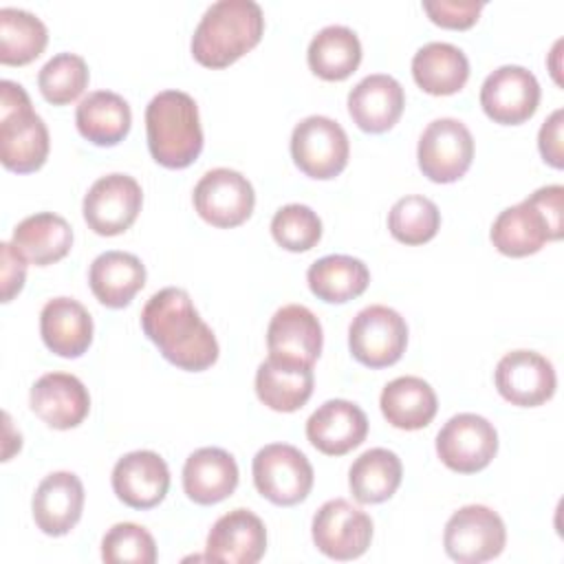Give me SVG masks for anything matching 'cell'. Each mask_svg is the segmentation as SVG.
Masks as SVG:
<instances>
[{"label":"cell","instance_id":"obj_1","mask_svg":"<svg viewBox=\"0 0 564 564\" xmlns=\"http://www.w3.org/2000/svg\"><path fill=\"white\" fill-rule=\"evenodd\" d=\"M141 328L161 355L183 370L200 372L218 359L216 335L203 322L185 289L165 286L156 291L141 311Z\"/></svg>","mask_w":564,"mask_h":564},{"label":"cell","instance_id":"obj_2","mask_svg":"<svg viewBox=\"0 0 564 564\" xmlns=\"http://www.w3.org/2000/svg\"><path fill=\"white\" fill-rule=\"evenodd\" d=\"M264 31V15L253 0H216L194 29L192 55L207 68H225L251 51Z\"/></svg>","mask_w":564,"mask_h":564},{"label":"cell","instance_id":"obj_3","mask_svg":"<svg viewBox=\"0 0 564 564\" xmlns=\"http://www.w3.org/2000/svg\"><path fill=\"white\" fill-rule=\"evenodd\" d=\"M148 148L156 163L181 170L203 150V128L194 97L183 90H163L145 108Z\"/></svg>","mask_w":564,"mask_h":564},{"label":"cell","instance_id":"obj_4","mask_svg":"<svg viewBox=\"0 0 564 564\" xmlns=\"http://www.w3.org/2000/svg\"><path fill=\"white\" fill-rule=\"evenodd\" d=\"M562 185H544L531 196L502 209L491 225L494 247L511 258L535 253L562 236Z\"/></svg>","mask_w":564,"mask_h":564},{"label":"cell","instance_id":"obj_5","mask_svg":"<svg viewBox=\"0 0 564 564\" xmlns=\"http://www.w3.org/2000/svg\"><path fill=\"white\" fill-rule=\"evenodd\" d=\"M48 156V130L31 108L26 90L11 82H0V161L7 170L26 174L44 165Z\"/></svg>","mask_w":564,"mask_h":564},{"label":"cell","instance_id":"obj_6","mask_svg":"<svg viewBox=\"0 0 564 564\" xmlns=\"http://www.w3.org/2000/svg\"><path fill=\"white\" fill-rule=\"evenodd\" d=\"M253 485L273 505L302 502L313 487V465L289 443H269L253 456Z\"/></svg>","mask_w":564,"mask_h":564},{"label":"cell","instance_id":"obj_7","mask_svg":"<svg viewBox=\"0 0 564 564\" xmlns=\"http://www.w3.org/2000/svg\"><path fill=\"white\" fill-rule=\"evenodd\" d=\"M507 529L502 518L485 505H465L454 511L443 531L445 553L458 564H480L502 553Z\"/></svg>","mask_w":564,"mask_h":564},{"label":"cell","instance_id":"obj_8","mask_svg":"<svg viewBox=\"0 0 564 564\" xmlns=\"http://www.w3.org/2000/svg\"><path fill=\"white\" fill-rule=\"evenodd\" d=\"M348 154V134L330 117L311 115L293 128L291 156L311 178H335L346 167Z\"/></svg>","mask_w":564,"mask_h":564},{"label":"cell","instance_id":"obj_9","mask_svg":"<svg viewBox=\"0 0 564 564\" xmlns=\"http://www.w3.org/2000/svg\"><path fill=\"white\" fill-rule=\"evenodd\" d=\"M408 344V324L390 306L370 304L348 326L352 357L368 368H386L401 359Z\"/></svg>","mask_w":564,"mask_h":564},{"label":"cell","instance_id":"obj_10","mask_svg":"<svg viewBox=\"0 0 564 564\" xmlns=\"http://www.w3.org/2000/svg\"><path fill=\"white\" fill-rule=\"evenodd\" d=\"M416 159L421 172L434 183L458 181L471 165L474 137L469 128L454 119L441 117L427 123L419 139Z\"/></svg>","mask_w":564,"mask_h":564},{"label":"cell","instance_id":"obj_11","mask_svg":"<svg viewBox=\"0 0 564 564\" xmlns=\"http://www.w3.org/2000/svg\"><path fill=\"white\" fill-rule=\"evenodd\" d=\"M311 533L319 553L330 560L346 562L368 551L372 540V520L346 498H335L317 509Z\"/></svg>","mask_w":564,"mask_h":564},{"label":"cell","instance_id":"obj_12","mask_svg":"<svg viewBox=\"0 0 564 564\" xmlns=\"http://www.w3.org/2000/svg\"><path fill=\"white\" fill-rule=\"evenodd\" d=\"M498 452V432L480 414H454L436 434V454L445 467L458 474L485 469Z\"/></svg>","mask_w":564,"mask_h":564},{"label":"cell","instance_id":"obj_13","mask_svg":"<svg viewBox=\"0 0 564 564\" xmlns=\"http://www.w3.org/2000/svg\"><path fill=\"white\" fill-rule=\"evenodd\" d=\"M143 203L141 185L134 176L112 172L97 178L82 203L86 225L99 236L126 231L139 216Z\"/></svg>","mask_w":564,"mask_h":564},{"label":"cell","instance_id":"obj_14","mask_svg":"<svg viewBox=\"0 0 564 564\" xmlns=\"http://www.w3.org/2000/svg\"><path fill=\"white\" fill-rule=\"evenodd\" d=\"M192 198L198 216L223 229L242 225L256 205V192L249 178L229 167L205 172L198 178Z\"/></svg>","mask_w":564,"mask_h":564},{"label":"cell","instance_id":"obj_15","mask_svg":"<svg viewBox=\"0 0 564 564\" xmlns=\"http://www.w3.org/2000/svg\"><path fill=\"white\" fill-rule=\"evenodd\" d=\"M540 104V84L531 70L505 64L489 73L480 86V106L489 119L502 126L527 121Z\"/></svg>","mask_w":564,"mask_h":564},{"label":"cell","instance_id":"obj_16","mask_svg":"<svg viewBox=\"0 0 564 564\" xmlns=\"http://www.w3.org/2000/svg\"><path fill=\"white\" fill-rule=\"evenodd\" d=\"M496 388L502 399L520 408H535L555 392L557 377L553 364L535 350L507 352L494 372Z\"/></svg>","mask_w":564,"mask_h":564},{"label":"cell","instance_id":"obj_17","mask_svg":"<svg viewBox=\"0 0 564 564\" xmlns=\"http://www.w3.org/2000/svg\"><path fill=\"white\" fill-rule=\"evenodd\" d=\"M110 480L123 505L132 509H152L170 489V469L156 452L134 449L115 463Z\"/></svg>","mask_w":564,"mask_h":564},{"label":"cell","instance_id":"obj_18","mask_svg":"<svg viewBox=\"0 0 564 564\" xmlns=\"http://www.w3.org/2000/svg\"><path fill=\"white\" fill-rule=\"evenodd\" d=\"M267 551L264 522L249 509H231L220 516L205 544V557L225 564H256Z\"/></svg>","mask_w":564,"mask_h":564},{"label":"cell","instance_id":"obj_19","mask_svg":"<svg viewBox=\"0 0 564 564\" xmlns=\"http://www.w3.org/2000/svg\"><path fill=\"white\" fill-rule=\"evenodd\" d=\"M29 403L46 425L70 430L88 416L90 394L75 375L46 372L31 386Z\"/></svg>","mask_w":564,"mask_h":564},{"label":"cell","instance_id":"obj_20","mask_svg":"<svg viewBox=\"0 0 564 564\" xmlns=\"http://www.w3.org/2000/svg\"><path fill=\"white\" fill-rule=\"evenodd\" d=\"M368 434L366 412L346 399L324 401L306 421V438L328 456H341L364 443Z\"/></svg>","mask_w":564,"mask_h":564},{"label":"cell","instance_id":"obj_21","mask_svg":"<svg viewBox=\"0 0 564 564\" xmlns=\"http://www.w3.org/2000/svg\"><path fill=\"white\" fill-rule=\"evenodd\" d=\"M33 520L46 535H66L82 518L84 485L73 471L44 476L31 500Z\"/></svg>","mask_w":564,"mask_h":564},{"label":"cell","instance_id":"obj_22","mask_svg":"<svg viewBox=\"0 0 564 564\" xmlns=\"http://www.w3.org/2000/svg\"><path fill=\"white\" fill-rule=\"evenodd\" d=\"M313 366L269 355L256 370V394L275 412H295L313 394Z\"/></svg>","mask_w":564,"mask_h":564},{"label":"cell","instance_id":"obj_23","mask_svg":"<svg viewBox=\"0 0 564 564\" xmlns=\"http://www.w3.org/2000/svg\"><path fill=\"white\" fill-rule=\"evenodd\" d=\"M405 106L403 86L386 73L366 75L348 93V112L364 132L390 130Z\"/></svg>","mask_w":564,"mask_h":564},{"label":"cell","instance_id":"obj_24","mask_svg":"<svg viewBox=\"0 0 564 564\" xmlns=\"http://www.w3.org/2000/svg\"><path fill=\"white\" fill-rule=\"evenodd\" d=\"M322 324L315 313L302 304L278 308L267 326L269 355L315 364L322 352Z\"/></svg>","mask_w":564,"mask_h":564},{"label":"cell","instance_id":"obj_25","mask_svg":"<svg viewBox=\"0 0 564 564\" xmlns=\"http://www.w3.org/2000/svg\"><path fill=\"white\" fill-rule=\"evenodd\" d=\"M238 487L236 458L223 447H200L183 465V489L196 505H216Z\"/></svg>","mask_w":564,"mask_h":564},{"label":"cell","instance_id":"obj_26","mask_svg":"<svg viewBox=\"0 0 564 564\" xmlns=\"http://www.w3.org/2000/svg\"><path fill=\"white\" fill-rule=\"evenodd\" d=\"M40 335L59 357H79L93 341V317L73 297H53L40 311Z\"/></svg>","mask_w":564,"mask_h":564},{"label":"cell","instance_id":"obj_27","mask_svg":"<svg viewBox=\"0 0 564 564\" xmlns=\"http://www.w3.org/2000/svg\"><path fill=\"white\" fill-rule=\"evenodd\" d=\"M95 297L108 308H123L145 284L143 262L128 251H104L88 269Z\"/></svg>","mask_w":564,"mask_h":564},{"label":"cell","instance_id":"obj_28","mask_svg":"<svg viewBox=\"0 0 564 564\" xmlns=\"http://www.w3.org/2000/svg\"><path fill=\"white\" fill-rule=\"evenodd\" d=\"M13 247L37 267L62 260L73 247V229L59 214L37 212L13 227Z\"/></svg>","mask_w":564,"mask_h":564},{"label":"cell","instance_id":"obj_29","mask_svg":"<svg viewBox=\"0 0 564 564\" xmlns=\"http://www.w3.org/2000/svg\"><path fill=\"white\" fill-rule=\"evenodd\" d=\"M386 421L399 430H421L430 425L438 410L434 388L414 375H403L386 383L379 397Z\"/></svg>","mask_w":564,"mask_h":564},{"label":"cell","instance_id":"obj_30","mask_svg":"<svg viewBox=\"0 0 564 564\" xmlns=\"http://www.w3.org/2000/svg\"><path fill=\"white\" fill-rule=\"evenodd\" d=\"M75 123L79 134L90 143L117 145L130 130L132 112L119 93L95 90L79 101Z\"/></svg>","mask_w":564,"mask_h":564},{"label":"cell","instance_id":"obj_31","mask_svg":"<svg viewBox=\"0 0 564 564\" xmlns=\"http://www.w3.org/2000/svg\"><path fill=\"white\" fill-rule=\"evenodd\" d=\"M414 82L430 95L458 93L469 77V59L449 42H427L412 57Z\"/></svg>","mask_w":564,"mask_h":564},{"label":"cell","instance_id":"obj_32","mask_svg":"<svg viewBox=\"0 0 564 564\" xmlns=\"http://www.w3.org/2000/svg\"><path fill=\"white\" fill-rule=\"evenodd\" d=\"M306 280L308 289L319 300L330 304H344L366 291L370 282V271L359 258L333 253L315 260L306 271Z\"/></svg>","mask_w":564,"mask_h":564},{"label":"cell","instance_id":"obj_33","mask_svg":"<svg viewBox=\"0 0 564 564\" xmlns=\"http://www.w3.org/2000/svg\"><path fill=\"white\" fill-rule=\"evenodd\" d=\"M401 458L386 447H372L359 454L348 469L350 494L361 505L388 500L401 485Z\"/></svg>","mask_w":564,"mask_h":564},{"label":"cell","instance_id":"obj_34","mask_svg":"<svg viewBox=\"0 0 564 564\" xmlns=\"http://www.w3.org/2000/svg\"><path fill=\"white\" fill-rule=\"evenodd\" d=\"M306 59L317 77L339 82L359 66L361 42L352 29L344 24H328L313 35Z\"/></svg>","mask_w":564,"mask_h":564},{"label":"cell","instance_id":"obj_35","mask_svg":"<svg viewBox=\"0 0 564 564\" xmlns=\"http://www.w3.org/2000/svg\"><path fill=\"white\" fill-rule=\"evenodd\" d=\"M46 24L31 11L18 7L0 9V62L22 66L33 62L46 46Z\"/></svg>","mask_w":564,"mask_h":564},{"label":"cell","instance_id":"obj_36","mask_svg":"<svg viewBox=\"0 0 564 564\" xmlns=\"http://www.w3.org/2000/svg\"><path fill=\"white\" fill-rule=\"evenodd\" d=\"M441 225V212L434 200L421 194L399 198L388 214L390 234L403 245H423L432 240Z\"/></svg>","mask_w":564,"mask_h":564},{"label":"cell","instance_id":"obj_37","mask_svg":"<svg viewBox=\"0 0 564 564\" xmlns=\"http://www.w3.org/2000/svg\"><path fill=\"white\" fill-rule=\"evenodd\" d=\"M37 86L48 104H70L88 86V64L77 53H57L40 68Z\"/></svg>","mask_w":564,"mask_h":564},{"label":"cell","instance_id":"obj_38","mask_svg":"<svg viewBox=\"0 0 564 564\" xmlns=\"http://www.w3.org/2000/svg\"><path fill=\"white\" fill-rule=\"evenodd\" d=\"M271 234L286 251H308L322 238V220L308 205L289 203L273 214Z\"/></svg>","mask_w":564,"mask_h":564},{"label":"cell","instance_id":"obj_39","mask_svg":"<svg viewBox=\"0 0 564 564\" xmlns=\"http://www.w3.org/2000/svg\"><path fill=\"white\" fill-rule=\"evenodd\" d=\"M106 564H154L156 542L148 529L134 522H117L101 540Z\"/></svg>","mask_w":564,"mask_h":564},{"label":"cell","instance_id":"obj_40","mask_svg":"<svg viewBox=\"0 0 564 564\" xmlns=\"http://www.w3.org/2000/svg\"><path fill=\"white\" fill-rule=\"evenodd\" d=\"M482 7H485L482 0H425L423 2V9L427 11L430 20L447 29H469L478 20V13Z\"/></svg>","mask_w":564,"mask_h":564},{"label":"cell","instance_id":"obj_41","mask_svg":"<svg viewBox=\"0 0 564 564\" xmlns=\"http://www.w3.org/2000/svg\"><path fill=\"white\" fill-rule=\"evenodd\" d=\"M0 280H2V302H11L24 286L26 264L22 253L13 247V242H0Z\"/></svg>","mask_w":564,"mask_h":564},{"label":"cell","instance_id":"obj_42","mask_svg":"<svg viewBox=\"0 0 564 564\" xmlns=\"http://www.w3.org/2000/svg\"><path fill=\"white\" fill-rule=\"evenodd\" d=\"M562 108L553 110L551 117L542 123L540 134H538V148L542 159L553 165V167H562L564 165V152H562Z\"/></svg>","mask_w":564,"mask_h":564}]
</instances>
